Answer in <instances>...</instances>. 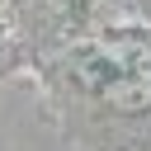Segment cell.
I'll list each match as a JSON object with an SVG mask.
<instances>
[{"mask_svg":"<svg viewBox=\"0 0 151 151\" xmlns=\"http://www.w3.org/2000/svg\"><path fill=\"white\" fill-rule=\"evenodd\" d=\"M99 99L118 113H137V109H146V85L137 76H113V80L99 85Z\"/></svg>","mask_w":151,"mask_h":151,"instance_id":"obj_1","label":"cell"},{"mask_svg":"<svg viewBox=\"0 0 151 151\" xmlns=\"http://www.w3.org/2000/svg\"><path fill=\"white\" fill-rule=\"evenodd\" d=\"M123 57H127V66H132L137 76H151V52H146V47H127Z\"/></svg>","mask_w":151,"mask_h":151,"instance_id":"obj_2","label":"cell"},{"mask_svg":"<svg viewBox=\"0 0 151 151\" xmlns=\"http://www.w3.org/2000/svg\"><path fill=\"white\" fill-rule=\"evenodd\" d=\"M76 76H80L85 85H104V61H85V66H80Z\"/></svg>","mask_w":151,"mask_h":151,"instance_id":"obj_3","label":"cell"},{"mask_svg":"<svg viewBox=\"0 0 151 151\" xmlns=\"http://www.w3.org/2000/svg\"><path fill=\"white\" fill-rule=\"evenodd\" d=\"M9 61H14V52H9V47H5V42H0V71H5V66H9Z\"/></svg>","mask_w":151,"mask_h":151,"instance_id":"obj_4","label":"cell"}]
</instances>
